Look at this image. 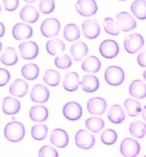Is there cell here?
<instances>
[{
	"mask_svg": "<svg viewBox=\"0 0 146 157\" xmlns=\"http://www.w3.org/2000/svg\"><path fill=\"white\" fill-rule=\"evenodd\" d=\"M87 110L93 115L101 116L107 109L106 101L101 97H94L89 100L87 104Z\"/></svg>",
	"mask_w": 146,
	"mask_h": 157,
	"instance_id": "5bb4252c",
	"label": "cell"
},
{
	"mask_svg": "<svg viewBox=\"0 0 146 157\" xmlns=\"http://www.w3.org/2000/svg\"><path fill=\"white\" fill-rule=\"evenodd\" d=\"M85 127L89 132L93 133H98L105 127V123L101 118L92 117L87 119L85 122Z\"/></svg>",
	"mask_w": 146,
	"mask_h": 157,
	"instance_id": "d6a6232c",
	"label": "cell"
},
{
	"mask_svg": "<svg viewBox=\"0 0 146 157\" xmlns=\"http://www.w3.org/2000/svg\"><path fill=\"white\" fill-rule=\"evenodd\" d=\"M18 56L14 48L8 47L2 52L1 62L6 66H14L18 63Z\"/></svg>",
	"mask_w": 146,
	"mask_h": 157,
	"instance_id": "4316f807",
	"label": "cell"
},
{
	"mask_svg": "<svg viewBox=\"0 0 146 157\" xmlns=\"http://www.w3.org/2000/svg\"><path fill=\"white\" fill-rule=\"evenodd\" d=\"M80 85L82 90L87 93H93L99 89V81L95 75H86L81 80Z\"/></svg>",
	"mask_w": 146,
	"mask_h": 157,
	"instance_id": "d6986e66",
	"label": "cell"
},
{
	"mask_svg": "<svg viewBox=\"0 0 146 157\" xmlns=\"http://www.w3.org/2000/svg\"><path fill=\"white\" fill-rule=\"evenodd\" d=\"M63 37L68 41H75L80 37L79 26L74 23L67 24L64 28Z\"/></svg>",
	"mask_w": 146,
	"mask_h": 157,
	"instance_id": "f1b7e54d",
	"label": "cell"
},
{
	"mask_svg": "<svg viewBox=\"0 0 146 157\" xmlns=\"http://www.w3.org/2000/svg\"><path fill=\"white\" fill-rule=\"evenodd\" d=\"M21 102L16 98L7 96L2 102V110L7 115H12L18 113L21 109Z\"/></svg>",
	"mask_w": 146,
	"mask_h": 157,
	"instance_id": "7402d4cb",
	"label": "cell"
},
{
	"mask_svg": "<svg viewBox=\"0 0 146 157\" xmlns=\"http://www.w3.org/2000/svg\"><path fill=\"white\" fill-rule=\"evenodd\" d=\"M103 27L106 33L110 35L118 36L121 33L116 22L112 18H106L103 22Z\"/></svg>",
	"mask_w": 146,
	"mask_h": 157,
	"instance_id": "8d00e7d4",
	"label": "cell"
},
{
	"mask_svg": "<svg viewBox=\"0 0 146 157\" xmlns=\"http://www.w3.org/2000/svg\"><path fill=\"white\" fill-rule=\"evenodd\" d=\"M131 10L137 18L139 20L146 19V1L135 0L131 4Z\"/></svg>",
	"mask_w": 146,
	"mask_h": 157,
	"instance_id": "1f68e13d",
	"label": "cell"
},
{
	"mask_svg": "<svg viewBox=\"0 0 146 157\" xmlns=\"http://www.w3.org/2000/svg\"><path fill=\"white\" fill-rule=\"evenodd\" d=\"M63 114L69 121H77L83 115V109L80 104L72 101L67 102L63 107Z\"/></svg>",
	"mask_w": 146,
	"mask_h": 157,
	"instance_id": "4fadbf2b",
	"label": "cell"
},
{
	"mask_svg": "<svg viewBox=\"0 0 146 157\" xmlns=\"http://www.w3.org/2000/svg\"><path fill=\"white\" fill-rule=\"evenodd\" d=\"M74 142L78 148L83 150H89L95 145V137L88 131L80 129L76 133L74 136Z\"/></svg>",
	"mask_w": 146,
	"mask_h": 157,
	"instance_id": "277c9868",
	"label": "cell"
},
{
	"mask_svg": "<svg viewBox=\"0 0 146 157\" xmlns=\"http://www.w3.org/2000/svg\"><path fill=\"white\" fill-rule=\"evenodd\" d=\"M50 142L59 148H66L69 142V137L67 132L62 129H54L50 135Z\"/></svg>",
	"mask_w": 146,
	"mask_h": 157,
	"instance_id": "9a60e30c",
	"label": "cell"
},
{
	"mask_svg": "<svg viewBox=\"0 0 146 157\" xmlns=\"http://www.w3.org/2000/svg\"><path fill=\"white\" fill-rule=\"evenodd\" d=\"M104 78L110 86H118L124 82L125 73L122 68L118 66H110L106 68Z\"/></svg>",
	"mask_w": 146,
	"mask_h": 157,
	"instance_id": "7a4b0ae2",
	"label": "cell"
},
{
	"mask_svg": "<svg viewBox=\"0 0 146 157\" xmlns=\"http://www.w3.org/2000/svg\"><path fill=\"white\" fill-rule=\"evenodd\" d=\"M4 136L8 141L18 142L24 138L25 128L23 124L19 121L8 123L4 128Z\"/></svg>",
	"mask_w": 146,
	"mask_h": 157,
	"instance_id": "6da1fadb",
	"label": "cell"
},
{
	"mask_svg": "<svg viewBox=\"0 0 146 157\" xmlns=\"http://www.w3.org/2000/svg\"><path fill=\"white\" fill-rule=\"evenodd\" d=\"M21 74L27 80L33 81L39 77V68L35 63L26 64L22 68Z\"/></svg>",
	"mask_w": 146,
	"mask_h": 157,
	"instance_id": "f546056e",
	"label": "cell"
},
{
	"mask_svg": "<svg viewBox=\"0 0 146 157\" xmlns=\"http://www.w3.org/2000/svg\"><path fill=\"white\" fill-rule=\"evenodd\" d=\"M75 8L80 15L89 17L96 14L98 6L94 0H79L75 4Z\"/></svg>",
	"mask_w": 146,
	"mask_h": 157,
	"instance_id": "30bf717a",
	"label": "cell"
},
{
	"mask_svg": "<svg viewBox=\"0 0 146 157\" xmlns=\"http://www.w3.org/2000/svg\"><path fill=\"white\" fill-rule=\"evenodd\" d=\"M79 75L76 72H69L65 75L63 79V87L65 90L73 92L79 88L80 84Z\"/></svg>",
	"mask_w": 146,
	"mask_h": 157,
	"instance_id": "ac0fdd59",
	"label": "cell"
},
{
	"mask_svg": "<svg viewBox=\"0 0 146 157\" xmlns=\"http://www.w3.org/2000/svg\"><path fill=\"white\" fill-rule=\"evenodd\" d=\"M82 30L85 37L89 39L97 38L100 34L101 29L97 20L87 19L82 23Z\"/></svg>",
	"mask_w": 146,
	"mask_h": 157,
	"instance_id": "8fae6325",
	"label": "cell"
},
{
	"mask_svg": "<svg viewBox=\"0 0 146 157\" xmlns=\"http://www.w3.org/2000/svg\"><path fill=\"white\" fill-rule=\"evenodd\" d=\"M66 50L64 42L60 39H52L47 41L46 50L51 56H56Z\"/></svg>",
	"mask_w": 146,
	"mask_h": 157,
	"instance_id": "83f0119b",
	"label": "cell"
},
{
	"mask_svg": "<svg viewBox=\"0 0 146 157\" xmlns=\"http://www.w3.org/2000/svg\"><path fill=\"white\" fill-rule=\"evenodd\" d=\"M101 141L106 145H112L114 144L118 138L117 133L112 129H107L103 131L100 136Z\"/></svg>",
	"mask_w": 146,
	"mask_h": 157,
	"instance_id": "74e56055",
	"label": "cell"
},
{
	"mask_svg": "<svg viewBox=\"0 0 146 157\" xmlns=\"http://www.w3.org/2000/svg\"><path fill=\"white\" fill-rule=\"evenodd\" d=\"M20 18L28 23H35L39 18V12L34 6L28 4L21 10Z\"/></svg>",
	"mask_w": 146,
	"mask_h": 157,
	"instance_id": "e0dca14e",
	"label": "cell"
},
{
	"mask_svg": "<svg viewBox=\"0 0 146 157\" xmlns=\"http://www.w3.org/2000/svg\"><path fill=\"white\" fill-rule=\"evenodd\" d=\"M43 80L48 86L56 87L60 83L61 75L57 71L48 69L43 74Z\"/></svg>",
	"mask_w": 146,
	"mask_h": 157,
	"instance_id": "836d02e7",
	"label": "cell"
},
{
	"mask_svg": "<svg viewBox=\"0 0 146 157\" xmlns=\"http://www.w3.org/2000/svg\"><path fill=\"white\" fill-rule=\"evenodd\" d=\"M142 157H146V155H145V156H142Z\"/></svg>",
	"mask_w": 146,
	"mask_h": 157,
	"instance_id": "681fc988",
	"label": "cell"
},
{
	"mask_svg": "<svg viewBox=\"0 0 146 157\" xmlns=\"http://www.w3.org/2000/svg\"><path fill=\"white\" fill-rule=\"evenodd\" d=\"M69 52L75 61H80L88 54L89 48L83 41H77L72 44Z\"/></svg>",
	"mask_w": 146,
	"mask_h": 157,
	"instance_id": "ffe728a7",
	"label": "cell"
},
{
	"mask_svg": "<svg viewBox=\"0 0 146 157\" xmlns=\"http://www.w3.org/2000/svg\"><path fill=\"white\" fill-rule=\"evenodd\" d=\"M129 130L133 136L143 138L146 135V124L142 121H134L129 125Z\"/></svg>",
	"mask_w": 146,
	"mask_h": 157,
	"instance_id": "4dcf8cb0",
	"label": "cell"
},
{
	"mask_svg": "<svg viewBox=\"0 0 146 157\" xmlns=\"http://www.w3.org/2000/svg\"><path fill=\"white\" fill-rule=\"evenodd\" d=\"M144 38L140 34L132 33L125 38L124 47L129 54H133L140 50L144 45Z\"/></svg>",
	"mask_w": 146,
	"mask_h": 157,
	"instance_id": "5b68a950",
	"label": "cell"
},
{
	"mask_svg": "<svg viewBox=\"0 0 146 157\" xmlns=\"http://www.w3.org/2000/svg\"><path fill=\"white\" fill-rule=\"evenodd\" d=\"M99 53L103 57L112 59L116 57L119 53V45L117 42L112 39H106L99 45Z\"/></svg>",
	"mask_w": 146,
	"mask_h": 157,
	"instance_id": "9c48e42d",
	"label": "cell"
},
{
	"mask_svg": "<svg viewBox=\"0 0 146 157\" xmlns=\"http://www.w3.org/2000/svg\"><path fill=\"white\" fill-rule=\"evenodd\" d=\"M31 136L37 141H41L45 139L48 133V127L42 123L36 124L31 128Z\"/></svg>",
	"mask_w": 146,
	"mask_h": 157,
	"instance_id": "d590c367",
	"label": "cell"
},
{
	"mask_svg": "<svg viewBox=\"0 0 146 157\" xmlns=\"http://www.w3.org/2000/svg\"><path fill=\"white\" fill-rule=\"evenodd\" d=\"M137 61L139 66L141 67H146V49L142 50L137 55Z\"/></svg>",
	"mask_w": 146,
	"mask_h": 157,
	"instance_id": "ee69618b",
	"label": "cell"
},
{
	"mask_svg": "<svg viewBox=\"0 0 146 157\" xmlns=\"http://www.w3.org/2000/svg\"><path fill=\"white\" fill-rule=\"evenodd\" d=\"M50 91L42 84H36L32 87L30 98L32 102L37 104H43L47 102L50 98Z\"/></svg>",
	"mask_w": 146,
	"mask_h": 157,
	"instance_id": "7c38bea8",
	"label": "cell"
},
{
	"mask_svg": "<svg viewBox=\"0 0 146 157\" xmlns=\"http://www.w3.org/2000/svg\"><path fill=\"white\" fill-rule=\"evenodd\" d=\"M143 77H144L145 81H146V70L144 71V73H143Z\"/></svg>",
	"mask_w": 146,
	"mask_h": 157,
	"instance_id": "7dc6e473",
	"label": "cell"
},
{
	"mask_svg": "<svg viewBox=\"0 0 146 157\" xmlns=\"http://www.w3.org/2000/svg\"><path fill=\"white\" fill-rule=\"evenodd\" d=\"M3 5L6 10L13 12L18 8L19 6L18 0H4Z\"/></svg>",
	"mask_w": 146,
	"mask_h": 157,
	"instance_id": "b9f144b4",
	"label": "cell"
},
{
	"mask_svg": "<svg viewBox=\"0 0 146 157\" xmlns=\"http://www.w3.org/2000/svg\"><path fill=\"white\" fill-rule=\"evenodd\" d=\"M61 24L56 18H47L41 22L40 30L41 34L45 37H53L57 36L60 31Z\"/></svg>",
	"mask_w": 146,
	"mask_h": 157,
	"instance_id": "3957f363",
	"label": "cell"
},
{
	"mask_svg": "<svg viewBox=\"0 0 146 157\" xmlns=\"http://www.w3.org/2000/svg\"><path fill=\"white\" fill-rule=\"evenodd\" d=\"M56 67L60 69H67L72 66V60L66 54L58 56L54 60Z\"/></svg>",
	"mask_w": 146,
	"mask_h": 157,
	"instance_id": "f35d334b",
	"label": "cell"
},
{
	"mask_svg": "<svg viewBox=\"0 0 146 157\" xmlns=\"http://www.w3.org/2000/svg\"><path fill=\"white\" fill-rule=\"evenodd\" d=\"M58 156L59 154L57 150L49 145L42 146L39 151V157H58Z\"/></svg>",
	"mask_w": 146,
	"mask_h": 157,
	"instance_id": "60d3db41",
	"label": "cell"
},
{
	"mask_svg": "<svg viewBox=\"0 0 146 157\" xmlns=\"http://www.w3.org/2000/svg\"><path fill=\"white\" fill-rule=\"evenodd\" d=\"M33 34V29L24 22H18L12 28V35L16 40H24L31 38Z\"/></svg>",
	"mask_w": 146,
	"mask_h": 157,
	"instance_id": "2e32d148",
	"label": "cell"
},
{
	"mask_svg": "<svg viewBox=\"0 0 146 157\" xmlns=\"http://www.w3.org/2000/svg\"><path fill=\"white\" fill-rule=\"evenodd\" d=\"M129 92L132 97L144 99L146 97V84L141 79L133 81L129 86Z\"/></svg>",
	"mask_w": 146,
	"mask_h": 157,
	"instance_id": "44dd1931",
	"label": "cell"
},
{
	"mask_svg": "<svg viewBox=\"0 0 146 157\" xmlns=\"http://www.w3.org/2000/svg\"><path fill=\"white\" fill-rule=\"evenodd\" d=\"M49 112L44 106L36 105L31 108L29 110V117L32 121L43 122L47 119Z\"/></svg>",
	"mask_w": 146,
	"mask_h": 157,
	"instance_id": "d4e9b609",
	"label": "cell"
},
{
	"mask_svg": "<svg viewBox=\"0 0 146 157\" xmlns=\"http://www.w3.org/2000/svg\"><path fill=\"white\" fill-rule=\"evenodd\" d=\"M116 19L118 29L123 32L131 31L137 27V22L128 12H118Z\"/></svg>",
	"mask_w": 146,
	"mask_h": 157,
	"instance_id": "52a82bcc",
	"label": "cell"
},
{
	"mask_svg": "<svg viewBox=\"0 0 146 157\" xmlns=\"http://www.w3.org/2000/svg\"><path fill=\"white\" fill-rule=\"evenodd\" d=\"M39 8L43 14H50L56 8V3L54 0H41L39 4Z\"/></svg>",
	"mask_w": 146,
	"mask_h": 157,
	"instance_id": "ab89813d",
	"label": "cell"
},
{
	"mask_svg": "<svg viewBox=\"0 0 146 157\" xmlns=\"http://www.w3.org/2000/svg\"><path fill=\"white\" fill-rule=\"evenodd\" d=\"M24 2H27V3H34V2H35L36 1H27V0H24Z\"/></svg>",
	"mask_w": 146,
	"mask_h": 157,
	"instance_id": "c3c4849f",
	"label": "cell"
},
{
	"mask_svg": "<svg viewBox=\"0 0 146 157\" xmlns=\"http://www.w3.org/2000/svg\"><path fill=\"white\" fill-rule=\"evenodd\" d=\"M142 117L143 119H144V121H146V104L144 106V109H143V111H142Z\"/></svg>",
	"mask_w": 146,
	"mask_h": 157,
	"instance_id": "f6af8a7d",
	"label": "cell"
},
{
	"mask_svg": "<svg viewBox=\"0 0 146 157\" xmlns=\"http://www.w3.org/2000/svg\"><path fill=\"white\" fill-rule=\"evenodd\" d=\"M109 121L114 124H120L124 121L126 115L121 106L114 104L110 108L108 113Z\"/></svg>",
	"mask_w": 146,
	"mask_h": 157,
	"instance_id": "484cf974",
	"label": "cell"
},
{
	"mask_svg": "<svg viewBox=\"0 0 146 157\" xmlns=\"http://www.w3.org/2000/svg\"><path fill=\"white\" fill-rule=\"evenodd\" d=\"M28 90V84L21 78L14 80L9 87V94L18 98L24 97L27 94Z\"/></svg>",
	"mask_w": 146,
	"mask_h": 157,
	"instance_id": "603a6c76",
	"label": "cell"
},
{
	"mask_svg": "<svg viewBox=\"0 0 146 157\" xmlns=\"http://www.w3.org/2000/svg\"><path fill=\"white\" fill-rule=\"evenodd\" d=\"M4 33H5V27L4 24H3L2 22H1V35H0L1 37H2L3 36H4Z\"/></svg>",
	"mask_w": 146,
	"mask_h": 157,
	"instance_id": "bcb514c9",
	"label": "cell"
},
{
	"mask_svg": "<svg viewBox=\"0 0 146 157\" xmlns=\"http://www.w3.org/2000/svg\"><path fill=\"white\" fill-rule=\"evenodd\" d=\"M9 79H10L9 72L4 68H0V86L3 87L7 85Z\"/></svg>",
	"mask_w": 146,
	"mask_h": 157,
	"instance_id": "7bdbcfd3",
	"label": "cell"
},
{
	"mask_svg": "<svg viewBox=\"0 0 146 157\" xmlns=\"http://www.w3.org/2000/svg\"><path fill=\"white\" fill-rule=\"evenodd\" d=\"M81 68L84 72L90 73H96L101 68V62L95 56H90L83 60Z\"/></svg>",
	"mask_w": 146,
	"mask_h": 157,
	"instance_id": "cb8c5ba5",
	"label": "cell"
},
{
	"mask_svg": "<svg viewBox=\"0 0 146 157\" xmlns=\"http://www.w3.org/2000/svg\"><path fill=\"white\" fill-rule=\"evenodd\" d=\"M141 147L137 140L131 137H126L122 140L120 151L125 157H136L140 152Z\"/></svg>",
	"mask_w": 146,
	"mask_h": 157,
	"instance_id": "8992f818",
	"label": "cell"
},
{
	"mask_svg": "<svg viewBox=\"0 0 146 157\" xmlns=\"http://www.w3.org/2000/svg\"><path fill=\"white\" fill-rule=\"evenodd\" d=\"M125 109L129 116L135 117L141 112V106L138 101L131 98L126 99L124 102Z\"/></svg>",
	"mask_w": 146,
	"mask_h": 157,
	"instance_id": "e575fe53",
	"label": "cell"
},
{
	"mask_svg": "<svg viewBox=\"0 0 146 157\" xmlns=\"http://www.w3.org/2000/svg\"><path fill=\"white\" fill-rule=\"evenodd\" d=\"M18 51L22 58L30 60H33L37 56L39 52V48L36 42L27 41L22 42L19 45Z\"/></svg>",
	"mask_w": 146,
	"mask_h": 157,
	"instance_id": "ba28073f",
	"label": "cell"
}]
</instances>
